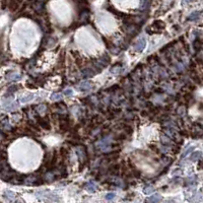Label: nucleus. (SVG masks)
<instances>
[{
    "label": "nucleus",
    "instance_id": "nucleus-1",
    "mask_svg": "<svg viewBox=\"0 0 203 203\" xmlns=\"http://www.w3.org/2000/svg\"><path fill=\"white\" fill-rule=\"evenodd\" d=\"M145 44H146V42H145L144 38H141V39H139V40H138V42L136 43V45H135V50L138 51V52H141L143 49H144Z\"/></svg>",
    "mask_w": 203,
    "mask_h": 203
},
{
    "label": "nucleus",
    "instance_id": "nucleus-2",
    "mask_svg": "<svg viewBox=\"0 0 203 203\" xmlns=\"http://www.w3.org/2000/svg\"><path fill=\"white\" fill-rule=\"evenodd\" d=\"M38 118V122H39V125L41 126L42 128L46 130H50V125H49V122L47 121V117L45 119H42L40 117H37Z\"/></svg>",
    "mask_w": 203,
    "mask_h": 203
},
{
    "label": "nucleus",
    "instance_id": "nucleus-3",
    "mask_svg": "<svg viewBox=\"0 0 203 203\" xmlns=\"http://www.w3.org/2000/svg\"><path fill=\"white\" fill-rule=\"evenodd\" d=\"M200 14H201V11H194V12H192L189 16H188L187 20H198V18H199Z\"/></svg>",
    "mask_w": 203,
    "mask_h": 203
},
{
    "label": "nucleus",
    "instance_id": "nucleus-4",
    "mask_svg": "<svg viewBox=\"0 0 203 203\" xmlns=\"http://www.w3.org/2000/svg\"><path fill=\"white\" fill-rule=\"evenodd\" d=\"M152 25L155 27H157V29L162 30V29H164V27H166V23H164L162 20H155L152 23Z\"/></svg>",
    "mask_w": 203,
    "mask_h": 203
},
{
    "label": "nucleus",
    "instance_id": "nucleus-5",
    "mask_svg": "<svg viewBox=\"0 0 203 203\" xmlns=\"http://www.w3.org/2000/svg\"><path fill=\"white\" fill-rule=\"evenodd\" d=\"M86 190L89 192H91V193H93V192L97 191V186H96V184L93 182H89V183H87Z\"/></svg>",
    "mask_w": 203,
    "mask_h": 203
},
{
    "label": "nucleus",
    "instance_id": "nucleus-6",
    "mask_svg": "<svg viewBox=\"0 0 203 203\" xmlns=\"http://www.w3.org/2000/svg\"><path fill=\"white\" fill-rule=\"evenodd\" d=\"M82 74H83V77H91V76L95 75V72L91 69H85L82 71Z\"/></svg>",
    "mask_w": 203,
    "mask_h": 203
},
{
    "label": "nucleus",
    "instance_id": "nucleus-7",
    "mask_svg": "<svg viewBox=\"0 0 203 203\" xmlns=\"http://www.w3.org/2000/svg\"><path fill=\"white\" fill-rule=\"evenodd\" d=\"M202 157V152L201 151H196V152H193L191 155V161L195 162L197 161L198 159H200V157Z\"/></svg>",
    "mask_w": 203,
    "mask_h": 203
},
{
    "label": "nucleus",
    "instance_id": "nucleus-8",
    "mask_svg": "<svg viewBox=\"0 0 203 203\" xmlns=\"http://www.w3.org/2000/svg\"><path fill=\"white\" fill-rule=\"evenodd\" d=\"M162 200V197L159 195H155V196H152V197L148 198L146 199L147 202H159Z\"/></svg>",
    "mask_w": 203,
    "mask_h": 203
},
{
    "label": "nucleus",
    "instance_id": "nucleus-9",
    "mask_svg": "<svg viewBox=\"0 0 203 203\" xmlns=\"http://www.w3.org/2000/svg\"><path fill=\"white\" fill-rule=\"evenodd\" d=\"M32 99H34V95L30 93V95L25 96V97H21V98H20V102H21V103H27V102L31 101Z\"/></svg>",
    "mask_w": 203,
    "mask_h": 203
},
{
    "label": "nucleus",
    "instance_id": "nucleus-10",
    "mask_svg": "<svg viewBox=\"0 0 203 203\" xmlns=\"http://www.w3.org/2000/svg\"><path fill=\"white\" fill-rule=\"evenodd\" d=\"M91 87V85L89 84V82H83V83H81V85H80V89L82 91H89V89Z\"/></svg>",
    "mask_w": 203,
    "mask_h": 203
},
{
    "label": "nucleus",
    "instance_id": "nucleus-11",
    "mask_svg": "<svg viewBox=\"0 0 203 203\" xmlns=\"http://www.w3.org/2000/svg\"><path fill=\"white\" fill-rule=\"evenodd\" d=\"M20 78H21V76L20 75V74L13 73V76H12V77H9V78H8V80H10V81H16V80H20Z\"/></svg>",
    "mask_w": 203,
    "mask_h": 203
},
{
    "label": "nucleus",
    "instance_id": "nucleus-12",
    "mask_svg": "<svg viewBox=\"0 0 203 203\" xmlns=\"http://www.w3.org/2000/svg\"><path fill=\"white\" fill-rule=\"evenodd\" d=\"M16 107H18V103H12V104L6 105L5 109H6V110H12V109L16 108Z\"/></svg>",
    "mask_w": 203,
    "mask_h": 203
},
{
    "label": "nucleus",
    "instance_id": "nucleus-13",
    "mask_svg": "<svg viewBox=\"0 0 203 203\" xmlns=\"http://www.w3.org/2000/svg\"><path fill=\"white\" fill-rule=\"evenodd\" d=\"M201 45H202V44H201V42H200V40L197 39V40L195 41V42H194V48H195L196 50L198 51L200 48H201Z\"/></svg>",
    "mask_w": 203,
    "mask_h": 203
},
{
    "label": "nucleus",
    "instance_id": "nucleus-14",
    "mask_svg": "<svg viewBox=\"0 0 203 203\" xmlns=\"http://www.w3.org/2000/svg\"><path fill=\"white\" fill-rule=\"evenodd\" d=\"M115 196H116V194H115L114 192H111V193H108L106 195V199L107 200H112L115 198Z\"/></svg>",
    "mask_w": 203,
    "mask_h": 203
},
{
    "label": "nucleus",
    "instance_id": "nucleus-15",
    "mask_svg": "<svg viewBox=\"0 0 203 203\" xmlns=\"http://www.w3.org/2000/svg\"><path fill=\"white\" fill-rule=\"evenodd\" d=\"M193 149H194V147H193V146H191V147H190L189 149H187V150H186L185 152L183 153V155H182V159H184V157H187V155H189V153L191 152V151L193 150Z\"/></svg>",
    "mask_w": 203,
    "mask_h": 203
},
{
    "label": "nucleus",
    "instance_id": "nucleus-16",
    "mask_svg": "<svg viewBox=\"0 0 203 203\" xmlns=\"http://www.w3.org/2000/svg\"><path fill=\"white\" fill-rule=\"evenodd\" d=\"M153 191H155V189H153V188H151V187H147V188H145V189H144V193L147 194V195H148V194H151Z\"/></svg>",
    "mask_w": 203,
    "mask_h": 203
},
{
    "label": "nucleus",
    "instance_id": "nucleus-17",
    "mask_svg": "<svg viewBox=\"0 0 203 203\" xmlns=\"http://www.w3.org/2000/svg\"><path fill=\"white\" fill-rule=\"evenodd\" d=\"M61 98H62V95H60V93H54V95H52L51 99L52 100H60Z\"/></svg>",
    "mask_w": 203,
    "mask_h": 203
},
{
    "label": "nucleus",
    "instance_id": "nucleus-18",
    "mask_svg": "<svg viewBox=\"0 0 203 203\" xmlns=\"http://www.w3.org/2000/svg\"><path fill=\"white\" fill-rule=\"evenodd\" d=\"M18 89V86L16 85H13V86H10V87H8V93H14V91Z\"/></svg>",
    "mask_w": 203,
    "mask_h": 203
},
{
    "label": "nucleus",
    "instance_id": "nucleus-19",
    "mask_svg": "<svg viewBox=\"0 0 203 203\" xmlns=\"http://www.w3.org/2000/svg\"><path fill=\"white\" fill-rule=\"evenodd\" d=\"M64 95H65V96H71L72 95V91H71V89H66V91H64Z\"/></svg>",
    "mask_w": 203,
    "mask_h": 203
},
{
    "label": "nucleus",
    "instance_id": "nucleus-20",
    "mask_svg": "<svg viewBox=\"0 0 203 203\" xmlns=\"http://www.w3.org/2000/svg\"><path fill=\"white\" fill-rule=\"evenodd\" d=\"M116 138L118 140H124V139H125V135H124V134H120V135H118Z\"/></svg>",
    "mask_w": 203,
    "mask_h": 203
},
{
    "label": "nucleus",
    "instance_id": "nucleus-21",
    "mask_svg": "<svg viewBox=\"0 0 203 203\" xmlns=\"http://www.w3.org/2000/svg\"><path fill=\"white\" fill-rule=\"evenodd\" d=\"M198 169H199V170H202V169H203V159H201V161L199 162V164H198Z\"/></svg>",
    "mask_w": 203,
    "mask_h": 203
},
{
    "label": "nucleus",
    "instance_id": "nucleus-22",
    "mask_svg": "<svg viewBox=\"0 0 203 203\" xmlns=\"http://www.w3.org/2000/svg\"><path fill=\"white\" fill-rule=\"evenodd\" d=\"M133 174H134V176L137 177V178H138V177H140V172H139V171H134Z\"/></svg>",
    "mask_w": 203,
    "mask_h": 203
},
{
    "label": "nucleus",
    "instance_id": "nucleus-23",
    "mask_svg": "<svg viewBox=\"0 0 203 203\" xmlns=\"http://www.w3.org/2000/svg\"><path fill=\"white\" fill-rule=\"evenodd\" d=\"M185 2H191V1H193V0H184Z\"/></svg>",
    "mask_w": 203,
    "mask_h": 203
}]
</instances>
